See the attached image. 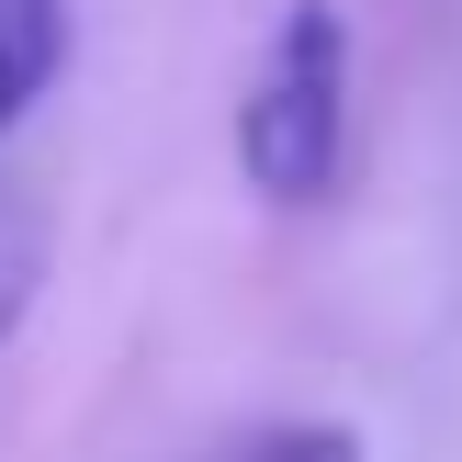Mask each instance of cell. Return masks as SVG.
I'll list each match as a JSON object with an SVG mask.
<instances>
[{
  "label": "cell",
  "mask_w": 462,
  "mask_h": 462,
  "mask_svg": "<svg viewBox=\"0 0 462 462\" xmlns=\"http://www.w3.org/2000/svg\"><path fill=\"white\" fill-rule=\"evenodd\" d=\"M338 158H350V23L338 0H293L237 102V170L260 203L305 215L338 192Z\"/></svg>",
  "instance_id": "1"
},
{
  "label": "cell",
  "mask_w": 462,
  "mask_h": 462,
  "mask_svg": "<svg viewBox=\"0 0 462 462\" xmlns=\"http://www.w3.org/2000/svg\"><path fill=\"white\" fill-rule=\"evenodd\" d=\"M68 68V0H0V135L57 90Z\"/></svg>",
  "instance_id": "2"
},
{
  "label": "cell",
  "mask_w": 462,
  "mask_h": 462,
  "mask_svg": "<svg viewBox=\"0 0 462 462\" xmlns=\"http://www.w3.org/2000/svg\"><path fill=\"white\" fill-rule=\"evenodd\" d=\"M34 282H45V215H34V192H12V180H0V338L23 328Z\"/></svg>",
  "instance_id": "3"
},
{
  "label": "cell",
  "mask_w": 462,
  "mask_h": 462,
  "mask_svg": "<svg viewBox=\"0 0 462 462\" xmlns=\"http://www.w3.org/2000/svg\"><path fill=\"white\" fill-rule=\"evenodd\" d=\"M237 462H361V429H338V418H293V429H260Z\"/></svg>",
  "instance_id": "4"
}]
</instances>
